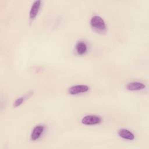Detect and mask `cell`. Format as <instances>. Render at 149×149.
<instances>
[{
  "instance_id": "6da1fadb",
  "label": "cell",
  "mask_w": 149,
  "mask_h": 149,
  "mask_svg": "<svg viewBox=\"0 0 149 149\" xmlns=\"http://www.w3.org/2000/svg\"><path fill=\"white\" fill-rule=\"evenodd\" d=\"M90 25L93 30L98 33H105L107 30V25L104 20L100 16H93L90 19Z\"/></svg>"
},
{
  "instance_id": "7a4b0ae2",
  "label": "cell",
  "mask_w": 149,
  "mask_h": 149,
  "mask_svg": "<svg viewBox=\"0 0 149 149\" xmlns=\"http://www.w3.org/2000/svg\"><path fill=\"white\" fill-rule=\"evenodd\" d=\"M81 122L84 125H95L102 122V118L97 115H87L82 118Z\"/></svg>"
},
{
  "instance_id": "3957f363",
  "label": "cell",
  "mask_w": 149,
  "mask_h": 149,
  "mask_svg": "<svg viewBox=\"0 0 149 149\" xmlns=\"http://www.w3.org/2000/svg\"><path fill=\"white\" fill-rule=\"evenodd\" d=\"M89 87L86 84H77L68 88V92L70 95H77L84 93L89 90Z\"/></svg>"
},
{
  "instance_id": "277c9868",
  "label": "cell",
  "mask_w": 149,
  "mask_h": 149,
  "mask_svg": "<svg viewBox=\"0 0 149 149\" xmlns=\"http://www.w3.org/2000/svg\"><path fill=\"white\" fill-rule=\"evenodd\" d=\"M45 130V126L43 125H38L32 130L30 134V139L32 141L37 140L40 138Z\"/></svg>"
},
{
  "instance_id": "5b68a950",
  "label": "cell",
  "mask_w": 149,
  "mask_h": 149,
  "mask_svg": "<svg viewBox=\"0 0 149 149\" xmlns=\"http://www.w3.org/2000/svg\"><path fill=\"white\" fill-rule=\"evenodd\" d=\"M41 5L40 0H36L32 3L29 12V17L31 20H34L37 16Z\"/></svg>"
},
{
  "instance_id": "8992f818",
  "label": "cell",
  "mask_w": 149,
  "mask_h": 149,
  "mask_svg": "<svg viewBox=\"0 0 149 149\" xmlns=\"http://www.w3.org/2000/svg\"><path fill=\"white\" fill-rule=\"evenodd\" d=\"M118 134L121 138L127 140H133L135 138L134 134L133 133V132L125 128L119 129L118 131Z\"/></svg>"
},
{
  "instance_id": "52a82bcc",
  "label": "cell",
  "mask_w": 149,
  "mask_h": 149,
  "mask_svg": "<svg viewBox=\"0 0 149 149\" xmlns=\"http://www.w3.org/2000/svg\"><path fill=\"white\" fill-rule=\"evenodd\" d=\"M126 89L129 91H139L146 88V85L139 81H132L127 84Z\"/></svg>"
},
{
  "instance_id": "ba28073f",
  "label": "cell",
  "mask_w": 149,
  "mask_h": 149,
  "mask_svg": "<svg viewBox=\"0 0 149 149\" xmlns=\"http://www.w3.org/2000/svg\"><path fill=\"white\" fill-rule=\"evenodd\" d=\"M75 48L77 54L82 55L86 53L87 51V45L85 42L83 41H79L76 43Z\"/></svg>"
},
{
  "instance_id": "9c48e42d",
  "label": "cell",
  "mask_w": 149,
  "mask_h": 149,
  "mask_svg": "<svg viewBox=\"0 0 149 149\" xmlns=\"http://www.w3.org/2000/svg\"><path fill=\"white\" fill-rule=\"evenodd\" d=\"M33 91H30L27 94H25L24 95H23V96L17 98L15 101V102H14V103L13 104V107H15V108L17 107H19L20 105H22L23 103V102L25 100H26L27 98H29V97H30L33 94Z\"/></svg>"
}]
</instances>
